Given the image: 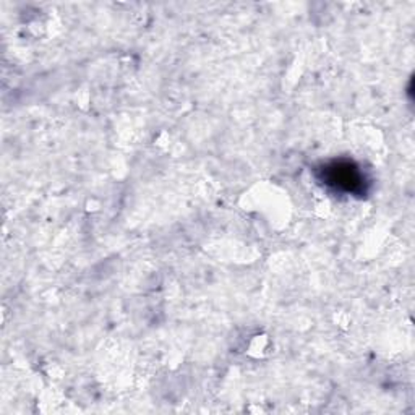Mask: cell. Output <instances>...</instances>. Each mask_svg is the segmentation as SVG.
I'll use <instances>...</instances> for the list:
<instances>
[{"mask_svg":"<svg viewBox=\"0 0 415 415\" xmlns=\"http://www.w3.org/2000/svg\"><path fill=\"white\" fill-rule=\"evenodd\" d=\"M330 184H335L339 189H344L347 191H357L359 189H362V175L350 166H335L331 171Z\"/></svg>","mask_w":415,"mask_h":415,"instance_id":"cell-1","label":"cell"}]
</instances>
